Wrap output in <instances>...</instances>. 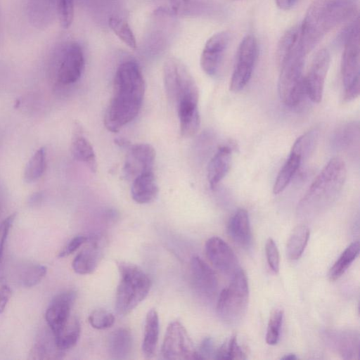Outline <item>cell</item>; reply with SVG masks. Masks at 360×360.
Returning a JSON list of instances; mask_svg holds the SVG:
<instances>
[{
    "instance_id": "cell-1",
    "label": "cell",
    "mask_w": 360,
    "mask_h": 360,
    "mask_svg": "<svg viewBox=\"0 0 360 360\" xmlns=\"http://www.w3.org/2000/svg\"><path fill=\"white\" fill-rule=\"evenodd\" d=\"M144 92V79L137 64L133 61L120 64L115 75L112 95L104 117L108 130L117 132L137 116Z\"/></svg>"
},
{
    "instance_id": "cell-2",
    "label": "cell",
    "mask_w": 360,
    "mask_h": 360,
    "mask_svg": "<svg viewBox=\"0 0 360 360\" xmlns=\"http://www.w3.org/2000/svg\"><path fill=\"white\" fill-rule=\"evenodd\" d=\"M357 10L356 0H314L300 25V44L305 53L326 33L354 17Z\"/></svg>"
},
{
    "instance_id": "cell-3",
    "label": "cell",
    "mask_w": 360,
    "mask_h": 360,
    "mask_svg": "<svg viewBox=\"0 0 360 360\" xmlns=\"http://www.w3.org/2000/svg\"><path fill=\"white\" fill-rule=\"evenodd\" d=\"M346 175V166L341 158L330 160L300 201L297 207L299 214L311 216L328 207L341 192Z\"/></svg>"
},
{
    "instance_id": "cell-4",
    "label": "cell",
    "mask_w": 360,
    "mask_h": 360,
    "mask_svg": "<svg viewBox=\"0 0 360 360\" xmlns=\"http://www.w3.org/2000/svg\"><path fill=\"white\" fill-rule=\"evenodd\" d=\"M120 281L115 296V309L125 316L135 309L148 295L151 281L137 266L127 262L117 263Z\"/></svg>"
},
{
    "instance_id": "cell-5",
    "label": "cell",
    "mask_w": 360,
    "mask_h": 360,
    "mask_svg": "<svg viewBox=\"0 0 360 360\" xmlns=\"http://www.w3.org/2000/svg\"><path fill=\"white\" fill-rule=\"evenodd\" d=\"M307 54L297 45L279 62L278 90L281 101L288 107L297 105L304 94L303 69Z\"/></svg>"
},
{
    "instance_id": "cell-6",
    "label": "cell",
    "mask_w": 360,
    "mask_h": 360,
    "mask_svg": "<svg viewBox=\"0 0 360 360\" xmlns=\"http://www.w3.org/2000/svg\"><path fill=\"white\" fill-rule=\"evenodd\" d=\"M356 19L340 34V40L343 44L341 60V75L344 86L343 98L350 101L359 94V28Z\"/></svg>"
},
{
    "instance_id": "cell-7",
    "label": "cell",
    "mask_w": 360,
    "mask_h": 360,
    "mask_svg": "<svg viewBox=\"0 0 360 360\" xmlns=\"http://www.w3.org/2000/svg\"><path fill=\"white\" fill-rule=\"evenodd\" d=\"M249 297L248 282L245 273L239 269L232 276L230 284L219 294L217 312L226 323H236L244 315Z\"/></svg>"
},
{
    "instance_id": "cell-8",
    "label": "cell",
    "mask_w": 360,
    "mask_h": 360,
    "mask_svg": "<svg viewBox=\"0 0 360 360\" xmlns=\"http://www.w3.org/2000/svg\"><path fill=\"white\" fill-rule=\"evenodd\" d=\"M163 79L167 96L176 106L185 100H198L197 84L187 67L180 60L169 58L165 61Z\"/></svg>"
},
{
    "instance_id": "cell-9",
    "label": "cell",
    "mask_w": 360,
    "mask_h": 360,
    "mask_svg": "<svg viewBox=\"0 0 360 360\" xmlns=\"http://www.w3.org/2000/svg\"><path fill=\"white\" fill-rule=\"evenodd\" d=\"M259 54L257 40L252 34H247L239 44L236 62L230 81V90L241 91L249 82Z\"/></svg>"
},
{
    "instance_id": "cell-10",
    "label": "cell",
    "mask_w": 360,
    "mask_h": 360,
    "mask_svg": "<svg viewBox=\"0 0 360 360\" xmlns=\"http://www.w3.org/2000/svg\"><path fill=\"white\" fill-rule=\"evenodd\" d=\"M162 354L166 359H201L186 328L178 321L171 322L167 326Z\"/></svg>"
},
{
    "instance_id": "cell-11",
    "label": "cell",
    "mask_w": 360,
    "mask_h": 360,
    "mask_svg": "<svg viewBox=\"0 0 360 360\" xmlns=\"http://www.w3.org/2000/svg\"><path fill=\"white\" fill-rule=\"evenodd\" d=\"M330 63L328 51L326 49L319 50L314 56L307 75L304 76V94L314 103L321 101Z\"/></svg>"
},
{
    "instance_id": "cell-12",
    "label": "cell",
    "mask_w": 360,
    "mask_h": 360,
    "mask_svg": "<svg viewBox=\"0 0 360 360\" xmlns=\"http://www.w3.org/2000/svg\"><path fill=\"white\" fill-rule=\"evenodd\" d=\"M84 65L81 46L75 42L65 46L59 55L56 70L57 82L62 85L75 83L80 78Z\"/></svg>"
},
{
    "instance_id": "cell-13",
    "label": "cell",
    "mask_w": 360,
    "mask_h": 360,
    "mask_svg": "<svg viewBox=\"0 0 360 360\" xmlns=\"http://www.w3.org/2000/svg\"><path fill=\"white\" fill-rule=\"evenodd\" d=\"M205 253L213 266L224 274L232 276L240 269L234 252L219 237L213 236L206 241Z\"/></svg>"
},
{
    "instance_id": "cell-14",
    "label": "cell",
    "mask_w": 360,
    "mask_h": 360,
    "mask_svg": "<svg viewBox=\"0 0 360 360\" xmlns=\"http://www.w3.org/2000/svg\"><path fill=\"white\" fill-rule=\"evenodd\" d=\"M229 41V34L222 31L213 34L205 43L200 56V66L207 75L217 73Z\"/></svg>"
},
{
    "instance_id": "cell-15",
    "label": "cell",
    "mask_w": 360,
    "mask_h": 360,
    "mask_svg": "<svg viewBox=\"0 0 360 360\" xmlns=\"http://www.w3.org/2000/svg\"><path fill=\"white\" fill-rule=\"evenodd\" d=\"M126 148L128 155L123 167L125 177L134 179L141 172L153 170L155 150L151 145L130 143Z\"/></svg>"
},
{
    "instance_id": "cell-16",
    "label": "cell",
    "mask_w": 360,
    "mask_h": 360,
    "mask_svg": "<svg viewBox=\"0 0 360 360\" xmlns=\"http://www.w3.org/2000/svg\"><path fill=\"white\" fill-rule=\"evenodd\" d=\"M75 299L76 292L67 290L58 294L51 302L45 313V319L53 335L59 333L69 321Z\"/></svg>"
},
{
    "instance_id": "cell-17",
    "label": "cell",
    "mask_w": 360,
    "mask_h": 360,
    "mask_svg": "<svg viewBox=\"0 0 360 360\" xmlns=\"http://www.w3.org/2000/svg\"><path fill=\"white\" fill-rule=\"evenodd\" d=\"M191 281L194 290L201 296L211 298L218 289L215 272L200 257H193L190 263Z\"/></svg>"
},
{
    "instance_id": "cell-18",
    "label": "cell",
    "mask_w": 360,
    "mask_h": 360,
    "mask_svg": "<svg viewBox=\"0 0 360 360\" xmlns=\"http://www.w3.org/2000/svg\"><path fill=\"white\" fill-rule=\"evenodd\" d=\"M158 193V186L153 170L138 174L132 181L131 195L139 204H147L153 201Z\"/></svg>"
},
{
    "instance_id": "cell-19",
    "label": "cell",
    "mask_w": 360,
    "mask_h": 360,
    "mask_svg": "<svg viewBox=\"0 0 360 360\" xmlns=\"http://www.w3.org/2000/svg\"><path fill=\"white\" fill-rule=\"evenodd\" d=\"M227 232L231 240L243 248H248L252 243V232L249 215L245 209H238L231 217Z\"/></svg>"
},
{
    "instance_id": "cell-20",
    "label": "cell",
    "mask_w": 360,
    "mask_h": 360,
    "mask_svg": "<svg viewBox=\"0 0 360 360\" xmlns=\"http://www.w3.org/2000/svg\"><path fill=\"white\" fill-rule=\"evenodd\" d=\"M58 0H28L27 15L37 28L47 27L57 15Z\"/></svg>"
},
{
    "instance_id": "cell-21",
    "label": "cell",
    "mask_w": 360,
    "mask_h": 360,
    "mask_svg": "<svg viewBox=\"0 0 360 360\" xmlns=\"http://www.w3.org/2000/svg\"><path fill=\"white\" fill-rule=\"evenodd\" d=\"M232 150L229 146L220 147L207 166V179L211 189L214 190L227 174L231 162Z\"/></svg>"
},
{
    "instance_id": "cell-22",
    "label": "cell",
    "mask_w": 360,
    "mask_h": 360,
    "mask_svg": "<svg viewBox=\"0 0 360 360\" xmlns=\"http://www.w3.org/2000/svg\"><path fill=\"white\" fill-rule=\"evenodd\" d=\"M176 109L182 136L190 137L195 135L200 124L198 101H181L176 105Z\"/></svg>"
},
{
    "instance_id": "cell-23",
    "label": "cell",
    "mask_w": 360,
    "mask_h": 360,
    "mask_svg": "<svg viewBox=\"0 0 360 360\" xmlns=\"http://www.w3.org/2000/svg\"><path fill=\"white\" fill-rule=\"evenodd\" d=\"M70 149L75 160L84 163L91 172H96L97 162L94 148L79 127H77L74 132Z\"/></svg>"
},
{
    "instance_id": "cell-24",
    "label": "cell",
    "mask_w": 360,
    "mask_h": 360,
    "mask_svg": "<svg viewBox=\"0 0 360 360\" xmlns=\"http://www.w3.org/2000/svg\"><path fill=\"white\" fill-rule=\"evenodd\" d=\"M171 12L177 15L195 16L216 12L219 5L212 0H169Z\"/></svg>"
},
{
    "instance_id": "cell-25",
    "label": "cell",
    "mask_w": 360,
    "mask_h": 360,
    "mask_svg": "<svg viewBox=\"0 0 360 360\" xmlns=\"http://www.w3.org/2000/svg\"><path fill=\"white\" fill-rule=\"evenodd\" d=\"M132 335L124 328L114 330L109 336L108 350L110 355L116 359H126L131 352Z\"/></svg>"
},
{
    "instance_id": "cell-26",
    "label": "cell",
    "mask_w": 360,
    "mask_h": 360,
    "mask_svg": "<svg viewBox=\"0 0 360 360\" xmlns=\"http://www.w3.org/2000/svg\"><path fill=\"white\" fill-rule=\"evenodd\" d=\"M63 352L59 350L55 342L54 335L46 331L41 333L30 352L31 359H53L60 358Z\"/></svg>"
},
{
    "instance_id": "cell-27",
    "label": "cell",
    "mask_w": 360,
    "mask_h": 360,
    "mask_svg": "<svg viewBox=\"0 0 360 360\" xmlns=\"http://www.w3.org/2000/svg\"><path fill=\"white\" fill-rule=\"evenodd\" d=\"M159 336V317L155 309L148 311L144 325V333L142 342V351L148 357H152L155 352Z\"/></svg>"
},
{
    "instance_id": "cell-28",
    "label": "cell",
    "mask_w": 360,
    "mask_h": 360,
    "mask_svg": "<svg viewBox=\"0 0 360 360\" xmlns=\"http://www.w3.org/2000/svg\"><path fill=\"white\" fill-rule=\"evenodd\" d=\"M100 252L96 243L91 242L74 258L72 266L78 274L86 275L93 273L98 263Z\"/></svg>"
},
{
    "instance_id": "cell-29",
    "label": "cell",
    "mask_w": 360,
    "mask_h": 360,
    "mask_svg": "<svg viewBox=\"0 0 360 360\" xmlns=\"http://www.w3.org/2000/svg\"><path fill=\"white\" fill-rule=\"evenodd\" d=\"M333 345L338 352L345 359L359 358V338L358 333L354 331H341L333 334Z\"/></svg>"
},
{
    "instance_id": "cell-30",
    "label": "cell",
    "mask_w": 360,
    "mask_h": 360,
    "mask_svg": "<svg viewBox=\"0 0 360 360\" xmlns=\"http://www.w3.org/2000/svg\"><path fill=\"white\" fill-rule=\"evenodd\" d=\"M302 160L300 155L290 152L276 176L273 188L274 193L279 194L285 189L299 169Z\"/></svg>"
},
{
    "instance_id": "cell-31",
    "label": "cell",
    "mask_w": 360,
    "mask_h": 360,
    "mask_svg": "<svg viewBox=\"0 0 360 360\" xmlns=\"http://www.w3.org/2000/svg\"><path fill=\"white\" fill-rule=\"evenodd\" d=\"M310 231L307 226H297L292 231L286 245V255L290 260H297L302 255L309 238Z\"/></svg>"
},
{
    "instance_id": "cell-32",
    "label": "cell",
    "mask_w": 360,
    "mask_h": 360,
    "mask_svg": "<svg viewBox=\"0 0 360 360\" xmlns=\"http://www.w3.org/2000/svg\"><path fill=\"white\" fill-rule=\"evenodd\" d=\"M80 335L79 320L70 318L65 326L56 335H54L56 346L61 352L72 348L77 342Z\"/></svg>"
},
{
    "instance_id": "cell-33",
    "label": "cell",
    "mask_w": 360,
    "mask_h": 360,
    "mask_svg": "<svg viewBox=\"0 0 360 360\" xmlns=\"http://www.w3.org/2000/svg\"><path fill=\"white\" fill-rule=\"evenodd\" d=\"M359 242L352 243L341 254L337 261L329 270L328 277L334 281L341 277L359 253Z\"/></svg>"
},
{
    "instance_id": "cell-34",
    "label": "cell",
    "mask_w": 360,
    "mask_h": 360,
    "mask_svg": "<svg viewBox=\"0 0 360 360\" xmlns=\"http://www.w3.org/2000/svg\"><path fill=\"white\" fill-rule=\"evenodd\" d=\"M46 149L39 148L30 158L24 170V180L32 183L39 179L46 169Z\"/></svg>"
},
{
    "instance_id": "cell-35",
    "label": "cell",
    "mask_w": 360,
    "mask_h": 360,
    "mask_svg": "<svg viewBox=\"0 0 360 360\" xmlns=\"http://www.w3.org/2000/svg\"><path fill=\"white\" fill-rule=\"evenodd\" d=\"M108 23L113 32L127 46L131 49L136 48V42L134 33L124 20L117 16H111L109 18Z\"/></svg>"
},
{
    "instance_id": "cell-36",
    "label": "cell",
    "mask_w": 360,
    "mask_h": 360,
    "mask_svg": "<svg viewBox=\"0 0 360 360\" xmlns=\"http://www.w3.org/2000/svg\"><path fill=\"white\" fill-rule=\"evenodd\" d=\"M319 131L311 129L298 137L292 145L291 151L300 155L304 160L311 153L318 139Z\"/></svg>"
},
{
    "instance_id": "cell-37",
    "label": "cell",
    "mask_w": 360,
    "mask_h": 360,
    "mask_svg": "<svg viewBox=\"0 0 360 360\" xmlns=\"http://www.w3.org/2000/svg\"><path fill=\"white\" fill-rule=\"evenodd\" d=\"M300 25H296L288 30L283 34L276 49L278 63L297 45L300 41Z\"/></svg>"
},
{
    "instance_id": "cell-38",
    "label": "cell",
    "mask_w": 360,
    "mask_h": 360,
    "mask_svg": "<svg viewBox=\"0 0 360 360\" xmlns=\"http://www.w3.org/2000/svg\"><path fill=\"white\" fill-rule=\"evenodd\" d=\"M359 125L348 123L338 129L334 136V145L340 148H348L359 139Z\"/></svg>"
},
{
    "instance_id": "cell-39",
    "label": "cell",
    "mask_w": 360,
    "mask_h": 360,
    "mask_svg": "<svg viewBox=\"0 0 360 360\" xmlns=\"http://www.w3.org/2000/svg\"><path fill=\"white\" fill-rule=\"evenodd\" d=\"M217 359H245L246 356L243 347L238 343L236 336L224 342L215 352Z\"/></svg>"
},
{
    "instance_id": "cell-40",
    "label": "cell",
    "mask_w": 360,
    "mask_h": 360,
    "mask_svg": "<svg viewBox=\"0 0 360 360\" xmlns=\"http://www.w3.org/2000/svg\"><path fill=\"white\" fill-rule=\"evenodd\" d=\"M46 267L41 264H29L22 269L20 281L25 287L30 288L37 285L46 274Z\"/></svg>"
},
{
    "instance_id": "cell-41",
    "label": "cell",
    "mask_w": 360,
    "mask_h": 360,
    "mask_svg": "<svg viewBox=\"0 0 360 360\" xmlns=\"http://www.w3.org/2000/svg\"><path fill=\"white\" fill-rule=\"evenodd\" d=\"M283 319V311L282 309H276L271 312L266 334V342L268 345H274L278 342Z\"/></svg>"
},
{
    "instance_id": "cell-42",
    "label": "cell",
    "mask_w": 360,
    "mask_h": 360,
    "mask_svg": "<svg viewBox=\"0 0 360 360\" xmlns=\"http://www.w3.org/2000/svg\"><path fill=\"white\" fill-rule=\"evenodd\" d=\"M88 320L94 328L103 330L110 328L114 324L115 316L106 310L96 309L90 314Z\"/></svg>"
},
{
    "instance_id": "cell-43",
    "label": "cell",
    "mask_w": 360,
    "mask_h": 360,
    "mask_svg": "<svg viewBox=\"0 0 360 360\" xmlns=\"http://www.w3.org/2000/svg\"><path fill=\"white\" fill-rule=\"evenodd\" d=\"M57 15L61 27L68 28L74 18V0H58Z\"/></svg>"
},
{
    "instance_id": "cell-44",
    "label": "cell",
    "mask_w": 360,
    "mask_h": 360,
    "mask_svg": "<svg viewBox=\"0 0 360 360\" xmlns=\"http://www.w3.org/2000/svg\"><path fill=\"white\" fill-rule=\"evenodd\" d=\"M265 252L269 267L274 273L279 271L280 257L276 244L272 238H268L265 245Z\"/></svg>"
},
{
    "instance_id": "cell-45",
    "label": "cell",
    "mask_w": 360,
    "mask_h": 360,
    "mask_svg": "<svg viewBox=\"0 0 360 360\" xmlns=\"http://www.w3.org/2000/svg\"><path fill=\"white\" fill-rule=\"evenodd\" d=\"M15 217V213H13L0 223V266L2 262L6 240Z\"/></svg>"
},
{
    "instance_id": "cell-46",
    "label": "cell",
    "mask_w": 360,
    "mask_h": 360,
    "mask_svg": "<svg viewBox=\"0 0 360 360\" xmlns=\"http://www.w3.org/2000/svg\"><path fill=\"white\" fill-rule=\"evenodd\" d=\"M89 238L83 235L72 238L58 253L59 257H64L75 252L80 246L87 243Z\"/></svg>"
},
{
    "instance_id": "cell-47",
    "label": "cell",
    "mask_w": 360,
    "mask_h": 360,
    "mask_svg": "<svg viewBox=\"0 0 360 360\" xmlns=\"http://www.w3.org/2000/svg\"><path fill=\"white\" fill-rule=\"evenodd\" d=\"M11 296V290L3 278H0V314L2 313Z\"/></svg>"
},
{
    "instance_id": "cell-48",
    "label": "cell",
    "mask_w": 360,
    "mask_h": 360,
    "mask_svg": "<svg viewBox=\"0 0 360 360\" xmlns=\"http://www.w3.org/2000/svg\"><path fill=\"white\" fill-rule=\"evenodd\" d=\"M201 359L211 358L212 355H215L214 349V343L210 338H206L202 342L200 351L198 352Z\"/></svg>"
},
{
    "instance_id": "cell-49",
    "label": "cell",
    "mask_w": 360,
    "mask_h": 360,
    "mask_svg": "<svg viewBox=\"0 0 360 360\" xmlns=\"http://www.w3.org/2000/svg\"><path fill=\"white\" fill-rule=\"evenodd\" d=\"M299 0H275L276 6L282 10L287 11L294 7Z\"/></svg>"
},
{
    "instance_id": "cell-50",
    "label": "cell",
    "mask_w": 360,
    "mask_h": 360,
    "mask_svg": "<svg viewBox=\"0 0 360 360\" xmlns=\"http://www.w3.org/2000/svg\"><path fill=\"white\" fill-rule=\"evenodd\" d=\"M281 359L283 360H294L297 359V356L294 354H289L288 355H285L281 358Z\"/></svg>"
}]
</instances>
